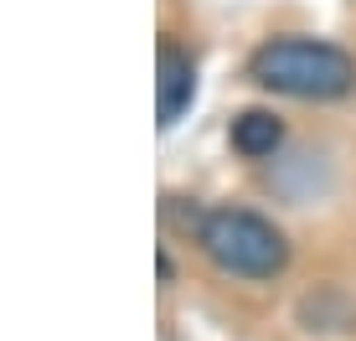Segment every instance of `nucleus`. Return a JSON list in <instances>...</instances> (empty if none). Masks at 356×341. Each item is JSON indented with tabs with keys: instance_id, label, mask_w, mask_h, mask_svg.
<instances>
[{
	"instance_id": "7ed1b4c3",
	"label": "nucleus",
	"mask_w": 356,
	"mask_h": 341,
	"mask_svg": "<svg viewBox=\"0 0 356 341\" xmlns=\"http://www.w3.org/2000/svg\"><path fill=\"white\" fill-rule=\"evenodd\" d=\"M196 99V57L176 42H161L155 52V109H161V129H170Z\"/></svg>"
},
{
	"instance_id": "39448f33",
	"label": "nucleus",
	"mask_w": 356,
	"mask_h": 341,
	"mask_svg": "<svg viewBox=\"0 0 356 341\" xmlns=\"http://www.w3.org/2000/svg\"><path fill=\"white\" fill-rule=\"evenodd\" d=\"M155 269H161V279H165V285H170V279H176V264H170V253H165V248L155 253Z\"/></svg>"
},
{
	"instance_id": "f03ea898",
	"label": "nucleus",
	"mask_w": 356,
	"mask_h": 341,
	"mask_svg": "<svg viewBox=\"0 0 356 341\" xmlns=\"http://www.w3.org/2000/svg\"><path fill=\"white\" fill-rule=\"evenodd\" d=\"M196 243L222 274L238 279H274L289 264V238L248 207H212L196 223Z\"/></svg>"
},
{
	"instance_id": "20e7f679",
	"label": "nucleus",
	"mask_w": 356,
	"mask_h": 341,
	"mask_svg": "<svg viewBox=\"0 0 356 341\" xmlns=\"http://www.w3.org/2000/svg\"><path fill=\"white\" fill-rule=\"evenodd\" d=\"M232 150L248 155V161H264V155H274L279 145H284V119L274 114V109H243L238 119H232Z\"/></svg>"
},
{
	"instance_id": "f257e3e1",
	"label": "nucleus",
	"mask_w": 356,
	"mask_h": 341,
	"mask_svg": "<svg viewBox=\"0 0 356 341\" xmlns=\"http://www.w3.org/2000/svg\"><path fill=\"white\" fill-rule=\"evenodd\" d=\"M248 78L284 99L330 104L356 88V57L336 42H315V36H274L248 57Z\"/></svg>"
}]
</instances>
